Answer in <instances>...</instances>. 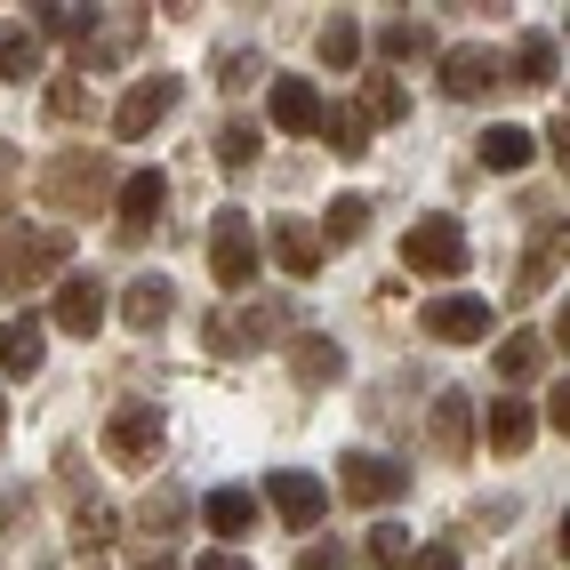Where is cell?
Wrapping results in <instances>:
<instances>
[{"label": "cell", "mask_w": 570, "mask_h": 570, "mask_svg": "<svg viewBox=\"0 0 570 570\" xmlns=\"http://www.w3.org/2000/svg\"><path fill=\"white\" fill-rule=\"evenodd\" d=\"M65 257H72V234H65V225H9V234H0V289L24 297L32 282H49Z\"/></svg>", "instance_id": "6da1fadb"}, {"label": "cell", "mask_w": 570, "mask_h": 570, "mask_svg": "<svg viewBox=\"0 0 570 570\" xmlns=\"http://www.w3.org/2000/svg\"><path fill=\"white\" fill-rule=\"evenodd\" d=\"M402 265H410V274H434V282L442 274H466V225L450 217V209H426L402 234Z\"/></svg>", "instance_id": "7a4b0ae2"}, {"label": "cell", "mask_w": 570, "mask_h": 570, "mask_svg": "<svg viewBox=\"0 0 570 570\" xmlns=\"http://www.w3.org/2000/svg\"><path fill=\"white\" fill-rule=\"evenodd\" d=\"M105 194H112V161H105V154H65V161L41 169V202H49V209L89 217Z\"/></svg>", "instance_id": "3957f363"}, {"label": "cell", "mask_w": 570, "mask_h": 570, "mask_svg": "<svg viewBox=\"0 0 570 570\" xmlns=\"http://www.w3.org/2000/svg\"><path fill=\"white\" fill-rule=\"evenodd\" d=\"M209 274H217V289H249L257 282V234H249L242 209H217V225H209Z\"/></svg>", "instance_id": "277c9868"}, {"label": "cell", "mask_w": 570, "mask_h": 570, "mask_svg": "<svg viewBox=\"0 0 570 570\" xmlns=\"http://www.w3.org/2000/svg\"><path fill=\"white\" fill-rule=\"evenodd\" d=\"M417 330L442 337V346H474V337H490V297H474V289H442V297H426Z\"/></svg>", "instance_id": "5b68a950"}, {"label": "cell", "mask_w": 570, "mask_h": 570, "mask_svg": "<svg viewBox=\"0 0 570 570\" xmlns=\"http://www.w3.org/2000/svg\"><path fill=\"white\" fill-rule=\"evenodd\" d=\"M105 459L112 466H154L161 459V410H145V402L112 410L105 417Z\"/></svg>", "instance_id": "8992f818"}, {"label": "cell", "mask_w": 570, "mask_h": 570, "mask_svg": "<svg viewBox=\"0 0 570 570\" xmlns=\"http://www.w3.org/2000/svg\"><path fill=\"white\" fill-rule=\"evenodd\" d=\"M337 490H346L354 507H394L410 490V466L377 459V450H346V466H337Z\"/></svg>", "instance_id": "52a82bcc"}, {"label": "cell", "mask_w": 570, "mask_h": 570, "mask_svg": "<svg viewBox=\"0 0 570 570\" xmlns=\"http://www.w3.org/2000/svg\"><path fill=\"white\" fill-rule=\"evenodd\" d=\"M161 209H169V177L161 169H137V177H121V217H112V234L121 242H145L161 225Z\"/></svg>", "instance_id": "ba28073f"}, {"label": "cell", "mask_w": 570, "mask_h": 570, "mask_svg": "<svg viewBox=\"0 0 570 570\" xmlns=\"http://www.w3.org/2000/svg\"><path fill=\"white\" fill-rule=\"evenodd\" d=\"M570 265V209H547V225L530 234V249H522V297L539 289V282H554Z\"/></svg>", "instance_id": "9c48e42d"}, {"label": "cell", "mask_w": 570, "mask_h": 570, "mask_svg": "<svg viewBox=\"0 0 570 570\" xmlns=\"http://www.w3.org/2000/svg\"><path fill=\"white\" fill-rule=\"evenodd\" d=\"M177 112V81L169 72H154V81H137L129 97H121V112H112V137H145L154 121H169Z\"/></svg>", "instance_id": "30bf717a"}, {"label": "cell", "mask_w": 570, "mask_h": 570, "mask_svg": "<svg viewBox=\"0 0 570 570\" xmlns=\"http://www.w3.org/2000/svg\"><path fill=\"white\" fill-rule=\"evenodd\" d=\"M265 499H274V514H282L289 530H314V522L330 514V490H322L314 474H297V466H289V474H274V482H265Z\"/></svg>", "instance_id": "8fae6325"}, {"label": "cell", "mask_w": 570, "mask_h": 570, "mask_svg": "<svg viewBox=\"0 0 570 570\" xmlns=\"http://www.w3.org/2000/svg\"><path fill=\"white\" fill-rule=\"evenodd\" d=\"M97 322H105V282H97V274H65V289H57V330H65V337H97Z\"/></svg>", "instance_id": "7c38bea8"}, {"label": "cell", "mask_w": 570, "mask_h": 570, "mask_svg": "<svg viewBox=\"0 0 570 570\" xmlns=\"http://www.w3.org/2000/svg\"><path fill=\"white\" fill-rule=\"evenodd\" d=\"M442 89L459 97V105H466V97H499V89H507V81H499V57H490V49H450V57H442Z\"/></svg>", "instance_id": "4fadbf2b"}, {"label": "cell", "mask_w": 570, "mask_h": 570, "mask_svg": "<svg viewBox=\"0 0 570 570\" xmlns=\"http://www.w3.org/2000/svg\"><path fill=\"white\" fill-rule=\"evenodd\" d=\"M530 154H539V137H530V129H514V121H490V129L474 137V161H482V169H499V177L530 169Z\"/></svg>", "instance_id": "5bb4252c"}, {"label": "cell", "mask_w": 570, "mask_h": 570, "mask_svg": "<svg viewBox=\"0 0 570 570\" xmlns=\"http://www.w3.org/2000/svg\"><path fill=\"white\" fill-rule=\"evenodd\" d=\"M274 121H282L289 137H314V129L330 121V105L314 97V81H289V72H282V81H274Z\"/></svg>", "instance_id": "9a60e30c"}, {"label": "cell", "mask_w": 570, "mask_h": 570, "mask_svg": "<svg viewBox=\"0 0 570 570\" xmlns=\"http://www.w3.org/2000/svg\"><path fill=\"white\" fill-rule=\"evenodd\" d=\"M434 450L442 459H474V394H442L434 402Z\"/></svg>", "instance_id": "2e32d148"}, {"label": "cell", "mask_w": 570, "mask_h": 570, "mask_svg": "<svg viewBox=\"0 0 570 570\" xmlns=\"http://www.w3.org/2000/svg\"><path fill=\"white\" fill-rule=\"evenodd\" d=\"M530 426H539V417H530V402L522 394H499V402H490V450H499V459H522V450H530Z\"/></svg>", "instance_id": "e0dca14e"}, {"label": "cell", "mask_w": 570, "mask_h": 570, "mask_svg": "<svg viewBox=\"0 0 570 570\" xmlns=\"http://www.w3.org/2000/svg\"><path fill=\"white\" fill-rule=\"evenodd\" d=\"M274 257H282V274L314 282L322 274V234H314V225H297V217H282L274 225Z\"/></svg>", "instance_id": "ac0fdd59"}, {"label": "cell", "mask_w": 570, "mask_h": 570, "mask_svg": "<svg viewBox=\"0 0 570 570\" xmlns=\"http://www.w3.org/2000/svg\"><path fill=\"white\" fill-rule=\"evenodd\" d=\"M41 322H32V314H9V322H0V370H9V377H32V370H41Z\"/></svg>", "instance_id": "d6986e66"}, {"label": "cell", "mask_w": 570, "mask_h": 570, "mask_svg": "<svg viewBox=\"0 0 570 570\" xmlns=\"http://www.w3.org/2000/svg\"><path fill=\"white\" fill-rule=\"evenodd\" d=\"M41 72V32L24 17H0V81H32Z\"/></svg>", "instance_id": "ffe728a7"}, {"label": "cell", "mask_w": 570, "mask_h": 570, "mask_svg": "<svg viewBox=\"0 0 570 570\" xmlns=\"http://www.w3.org/2000/svg\"><path fill=\"white\" fill-rule=\"evenodd\" d=\"M169 306H177L169 282H161V274H137V282H129V297H121V322H129V330H161V322H169Z\"/></svg>", "instance_id": "44dd1931"}, {"label": "cell", "mask_w": 570, "mask_h": 570, "mask_svg": "<svg viewBox=\"0 0 570 570\" xmlns=\"http://www.w3.org/2000/svg\"><path fill=\"white\" fill-rule=\"evenodd\" d=\"M265 330H282V306H249L242 322H217V314H209V346H217V354H249Z\"/></svg>", "instance_id": "7402d4cb"}, {"label": "cell", "mask_w": 570, "mask_h": 570, "mask_svg": "<svg viewBox=\"0 0 570 570\" xmlns=\"http://www.w3.org/2000/svg\"><path fill=\"white\" fill-rule=\"evenodd\" d=\"M202 514H209V530H217V539H249L257 499H249V490H209V499H202Z\"/></svg>", "instance_id": "603a6c76"}, {"label": "cell", "mask_w": 570, "mask_h": 570, "mask_svg": "<svg viewBox=\"0 0 570 570\" xmlns=\"http://www.w3.org/2000/svg\"><path fill=\"white\" fill-rule=\"evenodd\" d=\"M289 370L306 377V386H330V377L346 370V354H337V337H297V346H289Z\"/></svg>", "instance_id": "cb8c5ba5"}, {"label": "cell", "mask_w": 570, "mask_h": 570, "mask_svg": "<svg viewBox=\"0 0 570 570\" xmlns=\"http://www.w3.org/2000/svg\"><path fill=\"white\" fill-rule=\"evenodd\" d=\"M377 57H386V65H417V57H434V32L417 17H394L386 32H377Z\"/></svg>", "instance_id": "d4e9b609"}, {"label": "cell", "mask_w": 570, "mask_h": 570, "mask_svg": "<svg viewBox=\"0 0 570 570\" xmlns=\"http://www.w3.org/2000/svg\"><path fill=\"white\" fill-rule=\"evenodd\" d=\"M410 554H417L410 530H402V522H377L370 547H362V570H410Z\"/></svg>", "instance_id": "484cf974"}, {"label": "cell", "mask_w": 570, "mask_h": 570, "mask_svg": "<svg viewBox=\"0 0 570 570\" xmlns=\"http://www.w3.org/2000/svg\"><path fill=\"white\" fill-rule=\"evenodd\" d=\"M554 41H547V32H522V41H514V72H522V89H547L554 81Z\"/></svg>", "instance_id": "4316f807"}, {"label": "cell", "mask_w": 570, "mask_h": 570, "mask_svg": "<svg viewBox=\"0 0 570 570\" xmlns=\"http://www.w3.org/2000/svg\"><path fill=\"white\" fill-rule=\"evenodd\" d=\"M177 522H185V490H177V482L145 490V507H137V530H154V539H169Z\"/></svg>", "instance_id": "83f0119b"}, {"label": "cell", "mask_w": 570, "mask_h": 570, "mask_svg": "<svg viewBox=\"0 0 570 570\" xmlns=\"http://www.w3.org/2000/svg\"><path fill=\"white\" fill-rule=\"evenodd\" d=\"M362 234H370V202L362 194H337L330 217H322V242H362Z\"/></svg>", "instance_id": "f1b7e54d"}, {"label": "cell", "mask_w": 570, "mask_h": 570, "mask_svg": "<svg viewBox=\"0 0 570 570\" xmlns=\"http://www.w3.org/2000/svg\"><path fill=\"white\" fill-rule=\"evenodd\" d=\"M322 137H330V154H370V121H362V105H354V112L337 105L330 121H322Z\"/></svg>", "instance_id": "f546056e"}, {"label": "cell", "mask_w": 570, "mask_h": 570, "mask_svg": "<svg viewBox=\"0 0 570 570\" xmlns=\"http://www.w3.org/2000/svg\"><path fill=\"white\" fill-rule=\"evenodd\" d=\"M402 112H410L402 81H386V72H377V81L362 89V121H402Z\"/></svg>", "instance_id": "4dcf8cb0"}, {"label": "cell", "mask_w": 570, "mask_h": 570, "mask_svg": "<svg viewBox=\"0 0 570 570\" xmlns=\"http://www.w3.org/2000/svg\"><path fill=\"white\" fill-rule=\"evenodd\" d=\"M539 354H547V337H539V330L507 337V346H499V377H530V370H539Z\"/></svg>", "instance_id": "1f68e13d"}, {"label": "cell", "mask_w": 570, "mask_h": 570, "mask_svg": "<svg viewBox=\"0 0 570 570\" xmlns=\"http://www.w3.org/2000/svg\"><path fill=\"white\" fill-rule=\"evenodd\" d=\"M49 121H89V72H72V81L49 89Z\"/></svg>", "instance_id": "d6a6232c"}, {"label": "cell", "mask_w": 570, "mask_h": 570, "mask_svg": "<svg viewBox=\"0 0 570 570\" xmlns=\"http://www.w3.org/2000/svg\"><path fill=\"white\" fill-rule=\"evenodd\" d=\"M314 49H322V65H354V57H362V32H354L346 17H330V24H322V41H314Z\"/></svg>", "instance_id": "836d02e7"}, {"label": "cell", "mask_w": 570, "mask_h": 570, "mask_svg": "<svg viewBox=\"0 0 570 570\" xmlns=\"http://www.w3.org/2000/svg\"><path fill=\"white\" fill-rule=\"evenodd\" d=\"M217 161H225V169H249V161H257V129H249V121H225V129H217Z\"/></svg>", "instance_id": "e575fe53"}, {"label": "cell", "mask_w": 570, "mask_h": 570, "mask_svg": "<svg viewBox=\"0 0 570 570\" xmlns=\"http://www.w3.org/2000/svg\"><path fill=\"white\" fill-rule=\"evenodd\" d=\"M72 539H81V547H112V507H81V514H72Z\"/></svg>", "instance_id": "d590c367"}, {"label": "cell", "mask_w": 570, "mask_h": 570, "mask_svg": "<svg viewBox=\"0 0 570 570\" xmlns=\"http://www.w3.org/2000/svg\"><path fill=\"white\" fill-rule=\"evenodd\" d=\"M32 17H41V32H57V41H81V32L97 24L89 9H32Z\"/></svg>", "instance_id": "8d00e7d4"}, {"label": "cell", "mask_w": 570, "mask_h": 570, "mask_svg": "<svg viewBox=\"0 0 570 570\" xmlns=\"http://www.w3.org/2000/svg\"><path fill=\"white\" fill-rule=\"evenodd\" d=\"M249 81H257V57L249 49H225L217 57V89H249Z\"/></svg>", "instance_id": "74e56055"}, {"label": "cell", "mask_w": 570, "mask_h": 570, "mask_svg": "<svg viewBox=\"0 0 570 570\" xmlns=\"http://www.w3.org/2000/svg\"><path fill=\"white\" fill-rule=\"evenodd\" d=\"M410 570H459V547H450V539H434V547H417V554H410Z\"/></svg>", "instance_id": "f35d334b"}, {"label": "cell", "mask_w": 570, "mask_h": 570, "mask_svg": "<svg viewBox=\"0 0 570 570\" xmlns=\"http://www.w3.org/2000/svg\"><path fill=\"white\" fill-rule=\"evenodd\" d=\"M297 570H346V554H337V547H306V554H297Z\"/></svg>", "instance_id": "ab89813d"}, {"label": "cell", "mask_w": 570, "mask_h": 570, "mask_svg": "<svg viewBox=\"0 0 570 570\" xmlns=\"http://www.w3.org/2000/svg\"><path fill=\"white\" fill-rule=\"evenodd\" d=\"M547 417H554V434H570V377H562V386L547 394Z\"/></svg>", "instance_id": "60d3db41"}, {"label": "cell", "mask_w": 570, "mask_h": 570, "mask_svg": "<svg viewBox=\"0 0 570 570\" xmlns=\"http://www.w3.org/2000/svg\"><path fill=\"white\" fill-rule=\"evenodd\" d=\"M547 145H554V169H562V177H570V112H562V121H554V129H547Z\"/></svg>", "instance_id": "b9f144b4"}, {"label": "cell", "mask_w": 570, "mask_h": 570, "mask_svg": "<svg viewBox=\"0 0 570 570\" xmlns=\"http://www.w3.org/2000/svg\"><path fill=\"white\" fill-rule=\"evenodd\" d=\"M194 570H249V562H242V554H234V547H209V554H202V562H194Z\"/></svg>", "instance_id": "7bdbcfd3"}, {"label": "cell", "mask_w": 570, "mask_h": 570, "mask_svg": "<svg viewBox=\"0 0 570 570\" xmlns=\"http://www.w3.org/2000/svg\"><path fill=\"white\" fill-rule=\"evenodd\" d=\"M9 185H17V154L0 145V209H9Z\"/></svg>", "instance_id": "ee69618b"}, {"label": "cell", "mask_w": 570, "mask_h": 570, "mask_svg": "<svg viewBox=\"0 0 570 570\" xmlns=\"http://www.w3.org/2000/svg\"><path fill=\"white\" fill-rule=\"evenodd\" d=\"M137 570H177V562H169L161 547H145V554H137Z\"/></svg>", "instance_id": "f6af8a7d"}, {"label": "cell", "mask_w": 570, "mask_h": 570, "mask_svg": "<svg viewBox=\"0 0 570 570\" xmlns=\"http://www.w3.org/2000/svg\"><path fill=\"white\" fill-rule=\"evenodd\" d=\"M554 346L570 354V297H562V314H554Z\"/></svg>", "instance_id": "bcb514c9"}, {"label": "cell", "mask_w": 570, "mask_h": 570, "mask_svg": "<svg viewBox=\"0 0 570 570\" xmlns=\"http://www.w3.org/2000/svg\"><path fill=\"white\" fill-rule=\"evenodd\" d=\"M562 562H570V514H562Z\"/></svg>", "instance_id": "7dc6e473"}, {"label": "cell", "mask_w": 570, "mask_h": 570, "mask_svg": "<svg viewBox=\"0 0 570 570\" xmlns=\"http://www.w3.org/2000/svg\"><path fill=\"white\" fill-rule=\"evenodd\" d=\"M0 514H9V507H0Z\"/></svg>", "instance_id": "c3c4849f"}, {"label": "cell", "mask_w": 570, "mask_h": 570, "mask_svg": "<svg viewBox=\"0 0 570 570\" xmlns=\"http://www.w3.org/2000/svg\"><path fill=\"white\" fill-rule=\"evenodd\" d=\"M0 417H9V410H0Z\"/></svg>", "instance_id": "681fc988"}]
</instances>
